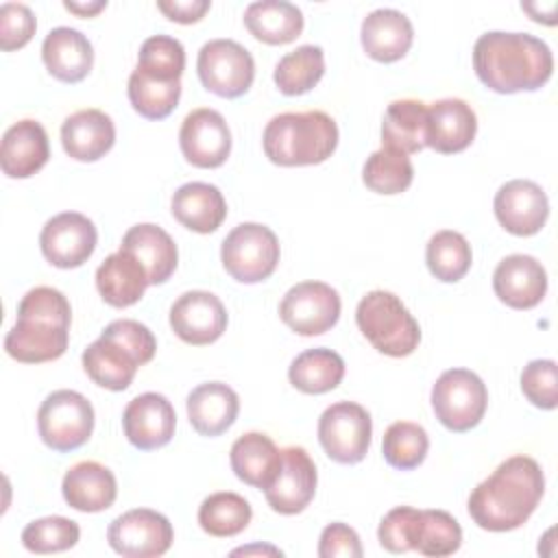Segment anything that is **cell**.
Listing matches in <instances>:
<instances>
[{"label": "cell", "mask_w": 558, "mask_h": 558, "mask_svg": "<svg viewBox=\"0 0 558 558\" xmlns=\"http://www.w3.org/2000/svg\"><path fill=\"white\" fill-rule=\"evenodd\" d=\"M545 493V475L541 464L530 456H512L504 460L484 482L469 495L471 519L488 532H510L521 527Z\"/></svg>", "instance_id": "cell-1"}, {"label": "cell", "mask_w": 558, "mask_h": 558, "mask_svg": "<svg viewBox=\"0 0 558 558\" xmlns=\"http://www.w3.org/2000/svg\"><path fill=\"white\" fill-rule=\"evenodd\" d=\"M473 70L497 94L536 92L549 81L554 57L536 35L488 31L473 46Z\"/></svg>", "instance_id": "cell-2"}, {"label": "cell", "mask_w": 558, "mask_h": 558, "mask_svg": "<svg viewBox=\"0 0 558 558\" xmlns=\"http://www.w3.org/2000/svg\"><path fill=\"white\" fill-rule=\"evenodd\" d=\"M70 323L72 307L61 290L31 288L17 305V320L4 338V351L24 364L59 360L68 349Z\"/></svg>", "instance_id": "cell-3"}, {"label": "cell", "mask_w": 558, "mask_h": 558, "mask_svg": "<svg viewBox=\"0 0 558 558\" xmlns=\"http://www.w3.org/2000/svg\"><path fill=\"white\" fill-rule=\"evenodd\" d=\"M262 146L266 157L277 166L323 163L338 146V126L320 109L286 111L268 120Z\"/></svg>", "instance_id": "cell-4"}, {"label": "cell", "mask_w": 558, "mask_h": 558, "mask_svg": "<svg viewBox=\"0 0 558 558\" xmlns=\"http://www.w3.org/2000/svg\"><path fill=\"white\" fill-rule=\"evenodd\" d=\"M355 323L384 355L405 357L421 342V327L403 301L388 290H373L357 303Z\"/></svg>", "instance_id": "cell-5"}, {"label": "cell", "mask_w": 558, "mask_h": 558, "mask_svg": "<svg viewBox=\"0 0 558 558\" xmlns=\"http://www.w3.org/2000/svg\"><path fill=\"white\" fill-rule=\"evenodd\" d=\"M37 432L52 451H74L83 447L94 432V408L87 397L76 390H54L37 410Z\"/></svg>", "instance_id": "cell-6"}, {"label": "cell", "mask_w": 558, "mask_h": 558, "mask_svg": "<svg viewBox=\"0 0 558 558\" xmlns=\"http://www.w3.org/2000/svg\"><path fill=\"white\" fill-rule=\"evenodd\" d=\"M279 240L275 231L259 222H242L229 231L220 246L225 270L240 283L268 279L279 264Z\"/></svg>", "instance_id": "cell-7"}, {"label": "cell", "mask_w": 558, "mask_h": 558, "mask_svg": "<svg viewBox=\"0 0 558 558\" xmlns=\"http://www.w3.org/2000/svg\"><path fill=\"white\" fill-rule=\"evenodd\" d=\"M486 405V384L469 368H449L432 386L434 414L449 432L473 429L484 418Z\"/></svg>", "instance_id": "cell-8"}, {"label": "cell", "mask_w": 558, "mask_h": 558, "mask_svg": "<svg viewBox=\"0 0 558 558\" xmlns=\"http://www.w3.org/2000/svg\"><path fill=\"white\" fill-rule=\"evenodd\" d=\"M196 72L207 92L220 98H238L253 85L255 61L233 39H209L198 50Z\"/></svg>", "instance_id": "cell-9"}, {"label": "cell", "mask_w": 558, "mask_h": 558, "mask_svg": "<svg viewBox=\"0 0 558 558\" xmlns=\"http://www.w3.org/2000/svg\"><path fill=\"white\" fill-rule=\"evenodd\" d=\"M373 423L366 408L355 401H338L318 418V440L338 464H357L371 447Z\"/></svg>", "instance_id": "cell-10"}, {"label": "cell", "mask_w": 558, "mask_h": 558, "mask_svg": "<svg viewBox=\"0 0 558 558\" xmlns=\"http://www.w3.org/2000/svg\"><path fill=\"white\" fill-rule=\"evenodd\" d=\"M340 294L325 281H301L292 286L281 303V320L299 336H320L340 318Z\"/></svg>", "instance_id": "cell-11"}, {"label": "cell", "mask_w": 558, "mask_h": 558, "mask_svg": "<svg viewBox=\"0 0 558 558\" xmlns=\"http://www.w3.org/2000/svg\"><path fill=\"white\" fill-rule=\"evenodd\" d=\"M111 549L126 558H155L163 556L172 541V523L157 510L135 508L116 517L107 530Z\"/></svg>", "instance_id": "cell-12"}, {"label": "cell", "mask_w": 558, "mask_h": 558, "mask_svg": "<svg viewBox=\"0 0 558 558\" xmlns=\"http://www.w3.org/2000/svg\"><path fill=\"white\" fill-rule=\"evenodd\" d=\"M98 242L96 225L78 211H61L46 220L39 233L41 255L57 268L83 266Z\"/></svg>", "instance_id": "cell-13"}, {"label": "cell", "mask_w": 558, "mask_h": 558, "mask_svg": "<svg viewBox=\"0 0 558 558\" xmlns=\"http://www.w3.org/2000/svg\"><path fill=\"white\" fill-rule=\"evenodd\" d=\"M179 146L187 163L196 168H218L231 153V131L222 113L209 107L190 111L179 131Z\"/></svg>", "instance_id": "cell-14"}, {"label": "cell", "mask_w": 558, "mask_h": 558, "mask_svg": "<svg viewBox=\"0 0 558 558\" xmlns=\"http://www.w3.org/2000/svg\"><path fill=\"white\" fill-rule=\"evenodd\" d=\"M170 327L185 344L205 347L225 333L227 310L214 292L190 290L172 303Z\"/></svg>", "instance_id": "cell-15"}, {"label": "cell", "mask_w": 558, "mask_h": 558, "mask_svg": "<svg viewBox=\"0 0 558 558\" xmlns=\"http://www.w3.org/2000/svg\"><path fill=\"white\" fill-rule=\"evenodd\" d=\"M495 218L512 235H534L549 216L545 190L530 179H512L504 183L493 201Z\"/></svg>", "instance_id": "cell-16"}, {"label": "cell", "mask_w": 558, "mask_h": 558, "mask_svg": "<svg viewBox=\"0 0 558 558\" xmlns=\"http://www.w3.org/2000/svg\"><path fill=\"white\" fill-rule=\"evenodd\" d=\"M318 484L316 464L303 447L281 449V469L264 490L268 506L279 514H299L314 499Z\"/></svg>", "instance_id": "cell-17"}, {"label": "cell", "mask_w": 558, "mask_h": 558, "mask_svg": "<svg viewBox=\"0 0 558 558\" xmlns=\"http://www.w3.org/2000/svg\"><path fill=\"white\" fill-rule=\"evenodd\" d=\"M177 414L168 397L159 392H144L133 397L122 412V429L126 440L142 449H159L174 436Z\"/></svg>", "instance_id": "cell-18"}, {"label": "cell", "mask_w": 558, "mask_h": 558, "mask_svg": "<svg viewBox=\"0 0 558 558\" xmlns=\"http://www.w3.org/2000/svg\"><path fill=\"white\" fill-rule=\"evenodd\" d=\"M493 290L508 307L532 310L547 292V272L536 257L514 253L497 264L493 272Z\"/></svg>", "instance_id": "cell-19"}, {"label": "cell", "mask_w": 558, "mask_h": 558, "mask_svg": "<svg viewBox=\"0 0 558 558\" xmlns=\"http://www.w3.org/2000/svg\"><path fill=\"white\" fill-rule=\"evenodd\" d=\"M50 157L46 129L31 118L17 120L2 135L0 168L11 179H28L39 172Z\"/></svg>", "instance_id": "cell-20"}, {"label": "cell", "mask_w": 558, "mask_h": 558, "mask_svg": "<svg viewBox=\"0 0 558 558\" xmlns=\"http://www.w3.org/2000/svg\"><path fill=\"white\" fill-rule=\"evenodd\" d=\"M477 118L462 98H442L427 107V146L442 155H453L471 146Z\"/></svg>", "instance_id": "cell-21"}, {"label": "cell", "mask_w": 558, "mask_h": 558, "mask_svg": "<svg viewBox=\"0 0 558 558\" xmlns=\"http://www.w3.org/2000/svg\"><path fill=\"white\" fill-rule=\"evenodd\" d=\"M116 142L111 116L100 109H81L61 124V144L68 157L76 161H98Z\"/></svg>", "instance_id": "cell-22"}, {"label": "cell", "mask_w": 558, "mask_h": 558, "mask_svg": "<svg viewBox=\"0 0 558 558\" xmlns=\"http://www.w3.org/2000/svg\"><path fill=\"white\" fill-rule=\"evenodd\" d=\"M63 499L78 512H102L118 495L116 475L96 460H83L65 471L61 482Z\"/></svg>", "instance_id": "cell-23"}, {"label": "cell", "mask_w": 558, "mask_h": 558, "mask_svg": "<svg viewBox=\"0 0 558 558\" xmlns=\"http://www.w3.org/2000/svg\"><path fill=\"white\" fill-rule=\"evenodd\" d=\"M360 39L371 59L392 63L410 50L414 28L405 13L397 9H375L362 20Z\"/></svg>", "instance_id": "cell-24"}, {"label": "cell", "mask_w": 558, "mask_h": 558, "mask_svg": "<svg viewBox=\"0 0 558 558\" xmlns=\"http://www.w3.org/2000/svg\"><path fill=\"white\" fill-rule=\"evenodd\" d=\"M41 59L54 78L63 83H78L94 65V48L81 31L57 26L44 37Z\"/></svg>", "instance_id": "cell-25"}, {"label": "cell", "mask_w": 558, "mask_h": 558, "mask_svg": "<svg viewBox=\"0 0 558 558\" xmlns=\"http://www.w3.org/2000/svg\"><path fill=\"white\" fill-rule=\"evenodd\" d=\"M187 418L201 436H220L238 418L240 397L238 392L222 381L198 384L187 395Z\"/></svg>", "instance_id": "cell-26"}, {"label": "cell", "mask_w": 558, "mask_h": 558, "mask_svg": "<svg viewBox=\"0 0 558 558\" xmlns=\"http://www.w3.org/2000/svg\"><path fill=\"white\" fill-rule=\"evenodd\" d=\"M120 248L129 251L146 270L150 286L166 283L177 270L179 251L168 231L153 222L133 225L124 238Z\"/></svg>", "instance_id": "cell-27"}, {"label": "cell", "mask_w": 558, "mask_h": 558, "mask_svg": "<svg viewBox=\"0 0 558 558\" xmlns=\"http://www.w3.org/2000/svg\"><path fill=\"white\" fill-rule=\"evenodd\" d=\"M172 216L194 233H214L227 218V201L222 192L203 181L183 183L170 201Z\"/></svg>", "instance_id": "cell-28"}, {"label": "cell", "mask_w": 558, "mask_h": 558, "mask_svg": "<svg viewBox=\"0 0 558 558\" xmlns=\"http://www.w3.org/2000/svg\"><path fill=\"white\" fill-rule=\"evenodd\" d=\"M150 286L144 266L124 248L105 257L96 270V288L113 307L135 305Z\"/></svg>", "instance_id": "cell-29"}, {"label": "cell", "mask_w": 558, "mask_h": 558, "mask_svg": "<svg viewBox=\"0 0 558 558\" xmlns=\"http://www.w3.org/2000/svg\"><path fill=\"white\" fill-rule=\"evenodd\" d=\"M231 469L248 486L266 490L281 469V451L262 432L242 434L229 451Z\"/></svg>", "instance_id": "cell-30"}, {"label": "cell", "mask_w": 558, "mask_h": 558, "mask_svg": "<svg viewBox=\"0 0 558 558\" xmlns=\"http://www.w3.org/2000/svg\"><path fill=\"white\" fill-rule=\"evenodd\" d=\"M83 368L87 373V377L98 384L100 388L120 392L126 390L137 373V368L142 366L140 360L124 349L120 342L100 336L98 340H94L81 355Z\"/></svg>", "instance_id": "cell-31"}, {"label": "cell", "mask_w": 558, "mask_h": 558, "mask_svg": "<svg viewBox=\"0 0 558 558\" xmlns=\"http://www.w3.org/2000/svg\"><path fill=\"white\" fill-rule=\"evenodd\" d=\"M381 144L405 155L427 146V105L414 98L392 100L381 120Z\"/></svg>", "instance_id": "cell-32"}, {"label": "cell", "mask_w": 558, "mask_h": 558, "mask_svg": "<svg viewBox=\"0 0 558 558\" xmlns=\"http://www.w3.org/2000/svg\"><path fill=\"white\" fill-rule=\"evenodd\" d=\"M248 33L270 46L294 41L303 31V13L296 4L286 0H257L244 11Z\"/></svg>", "instance_id": "cell-33"}, {"label": "cell", "mask_w": 558, "mask_h": 558, "mask_svg": "<svg viewBox=\"0 0 558 558\" xmlns=\"http://www.w3.org/2000/svg\"><path fill=\"white\" fill-rule=\"evenodd\" d=\"M342 377L344 360L336 351L325 347L299 353L288 368L290 384L305 395L329 392L342 381Z\"/></svg>", "instance_id": "cell-34"}, {"label": "cell", "mask_w": 558, "mask_h": 558, "mask_svg": "<svg viewBox=\"0 0 558 558\" xmlns=\"http://www.w3.org/2000/svg\"><path fill=\"white\" fill-rule=\"evenodd\" d=\"M251 504L231 490L211 493L198 506V523L203 532L216 538H229L246 530L251 523Z\"/></svg>", "instance_id": "cell-35"}, {"label": "cell", "mask_w": 558, "mask_h": 558, "mask_svg": "<svg viewBox=\"0 0 558 558\" xmlns=\"http://www.w3.org/2000/svg\"><path fill=\"white\" fill-rule=\"evenodd\" d=\"M325 74V54L320 46L303 44L283 54L275 65V85L286 96H301L310 92Z\"/></svg>", "instance_id": "cell-36"}, {"label": "cell", "mask_w": 558, "mask_h": 558, "mask_svg": "<svg viewBox=\"0 0 558 558\" xmlns=\"http://www.w3.org/2000/svg\"><path fill=\"white\" fill-rule=\"evenodd\" d=\"M425 262L429 272L445 283H456L460 281L473 262V253H471V244L466 242V238L458 231L451 229H442L436 231L425 248Z\"/></svg>", "instance_id": "cell-37"}, {"label": "cell", "mask_w": 558, "mask_h": 558, "mask_svg": "<svg viewBox=\"0 0 558 558\" xmlns=\"http://www.w3.org/2000/svg\"><path fill=\"white\" fill-rule=\"evenodd\" d=\"M129 100L133 109L148 120H163L168 118L179 98H181V78L179 81H161L155 78L140 68H135L129 76V87H126Z\"/></svg>", "instance_id": "cell-38"}, {"label": "cell", "mask_w": 558, "mask_h": 558, "mask_svg": "<svg viewBox=\"0 0 558 558\" xmlns=\"http://www.w3.org/2000/svg\"><path fill=\"white\" fill-rule=\"evenodd\" d=\"M462 545L460 523L445 510H418L412 551L423 556H451Z\"/></svg>", "instance_id": "cell-39"}, {"label": "cell", "mask_w": 558, "mask_h": 558, "mask_svg": "<svg viewBox=\"0 0 558 558\" xmlns=\"http://www.w3.org/2000/svg\"><path fill=\"white\" fill-rule=\"evenodd\" d=\"M412 179L414 168L410 157L388 146L371 153L362 168L364 185L377 194H401L410 187Z\"/></svg>", "instance_id": "cell-40"}, {"label": "cell", "mask_w": 558, "mask_h": 558, "mask_svg": "<svg viewBox=\"0 0 558 558\" xmlns=\"http://www.w3.org/2000/svg\"><path fill=\"white\" fill-rule=\"evenodd\" d=\"M429 451L427 432L412 421H397L388 425L381 440L384 460L399 471L416 469Z\"/></svg>", "instance_id": "cell-41"}, {"label": "cell", "mask_w": 558, "mask_h": 558, "mask_svg": "<svg viewBox=\"0 0 558 558\" xmlns=\"http://www.w3.org/2000/svg\"><path fill=\"white\" fill-rule=\"evenodd\" d=\"M81 538V527L68 517H44L22 530V545L33 554H57L72 549Z\"/></svg>", "instance_id": "cell-42"}, {"label": "cell", "mask_w": 558, "mask_h": 558, "mask_svg": "<svg viewBox=\"0 0 558 558\" xmlns=\"http://www.w3.org/2000/svg\"><path fill=\"white\" fill-rule=\"evenodd\" d=\"M135 68L161 81H179L185 70V48L177 37L153 35L144 39Z\"/></svg>", "instance_id": "cell-43"}, {"label": "cell", "mask_w": 558, "mask_h": 558, "mask_svg": "<svg viewBox=\"0 0 558 558\" xmlns=\"http://www.w3.org/2000/svg\"><path fill=\"white\" fill-rule=\"evenodd\" d=\"M521 390L525 399L541 408L554 410L558 403V375L554 360H532L521 371Z\"/></svg>", "instance_id": "cell-44"}, {"label": "cell", "mask_w": 558, "mask_h": 558, "mask_svg": "<svg viewBox=\"0 0 558 558\" xmlns=\"http://www.w3.org/2000/svg\"><path fill=\"white\" fill-rule=\"evenodd\" d=\"M416 519H418V510L412 506H397V508L388 510L377 530L379 545L390 554L412 551V536H414Z\"/></svg>", "instance_id": "cell-45"}, {"label": "cell", "mask_w": 558, "mask_h": 558, "mask_svg": "<svg viewBox=\"0 0 558 558\" xmlns=\"http://www.w3.org/2000/svg\"><path fill=\"white\" fill-rule=\"evenodd\" d=\"M37 28L35 13L28 4L4 2L0 7V48L4 52L26 46Z\"/></svg>", "instance_id": "cell-46"}, {"label": "cell", "mask_w": 558, "mask_h": 558, "mask_svg": "<svg viewBox=\"0 0 558 558\" xmlns=\"http://www.w3.org/2000/svg\"><path fill=\"white\" fill-rule=\"evenodd\" d=\"M100 336L120 342L124 349H129L140 360L142 366L148 364L157 351V340H155L153 331L144 323L133 320V318H120V320L109 323Z\"/></svg>", "instance_id": "cell-47"}, {"label": "cell", "mask_w": 558, "mask_h": 558, "mask_svg": "<svg viewBox=\"0 0 558 558\" xmlns=\"http://www.w3.org/2000/svg\"><path fill=\"white\" fill-rule=\"evenodd\" d=\"M362 551V543L360 536L353 527H349L347 523H329L323 532H320V541H318V556L320 558H360Z\"/></svg>", "instance_id": "cell-48"}, {"label": "cell", "mask_w": 558, "mask_h": 558, "mask_svg": "<svg viewBox=\"0 0 558 558\" xmlns=\"http://www.w3.org/2000/svg\"><path fill=\"white\" fill-rule=\"evenodd\" d=\"M209 7H211L209 0H157V9L168 20L179 24L198 22L209 11Z\"/></svg>", "instance_id": "cell-49"}, {"label": "cell", "mask_w": 558, "mask_h": 558, "mask_svg": "<svg viewBox=\"0 0 558 558\" xmlns=\"http://www.w3.org/2000/svg\"><path fill=\"white\" fill-rule=\"evenodd\" d=\"M63 7L76 15H83V17H89V15H96L98 11H102L107 7V0H96V2H72V0H65Z\"/></svg>", "instance_id": "cell-50"}, {"label": "cell", "mask_w": 558, "mask_h": 558, "mask_svg": "<svg viewBox=\"0 0 558 558\" xmlns=\"http://www.w3.org/2000/svg\"><path fill=\"white\" fill-rule=\"evenodd\" d=\"M233 556H238V554H272V556H283V551L281 549H277V547H270V545H251V547H240V549H233L231 551Z\"/></svg>", "instance_id": "cell-51"}]
</instances>
